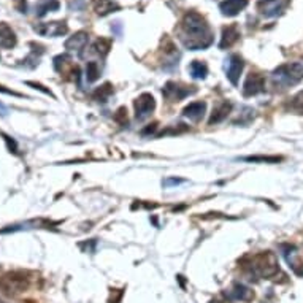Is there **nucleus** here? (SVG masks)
<instances>
[{
    "label": "nucleus",
    "instance_id": "1",
    "mask_svg": "<svg viewBox=\"0 0 303 303\" xmlns=\"http://www.w3.org/2000/svg\"><path fill=\"white\" fill-rule=\"evenodd\" d=\"M179 40L187 50H205L213 43V32L199 13L189 11L179 25Z\"/></svg>",
    "mask_w": 303,
    "mask_h": 303
},
{
    "label": "nucleus",
    "instance_id": "2",
    "mask_svg": "<svg viewBox=\"0 0 303 303\" xmlns=\"http://www.w3.org/2000/svg\"><path fill=\"white\" fill-rule=\"evenodd\" d=\"M303 79V64L289 62L279 65L272 73V83L276 89H287V87L299 84Z\"/></svg>",
    "mask_w": 303,
    "mask_h": 303
},
{
    "label": "nucleus",
    "instance_id": "3",
    "mask_svg": "<svg viewBox=\"0 0 303 303\" xmlns=\"http://www.w3.org/2000/svg\"><path fill=\"white\" fill-rule=\"evenodd\" d=\"M249 270L259 278H272L279 272V264L273 252L265 251L252 255L249 260Z\"/></svg>",
    "mask_w": 303,
    "mask_h": 303
},
{
    "label": "nucleus",
    "instance_id": "4",
    "mask_svg": "<svg viewBox=\"0 0 303 303\" xmlns=\"http://www.w3.org/2000/svg\"><path fill=\"white\" fill-rule=\"evenodd\" d=\"M29 287V279L25 278L24 273L11 272L2 276L0 279V291L8 297H15V295L24 292Z\"/></svg>",
    "mask_w": 303,
    "mask_h": 303
},
{
    "label": "nucleus",
    "instance_id": "5",
    "mask_svg": "<svg viewBox=\"0 0 303 303\" xmlns=\"http://www.w3.org/2000/svg\"><path fill=\"white\" fill-rule=\"evenodd\" d=\"M195 87L192 86H183L179 83H175V81H168L164 89H162V94L167 100H170V102H181L183 99H186L187 96H192L195 94Z\"/></svg>",
    "mask_w": 303,
    "mask_h": 303
},
{
    "label": "nucleus",
    "instance_id": "6",
    "mask_svg": "<svg viewBox=\"0 0 303 303\" xmlns=\"http://www.w3.org/2000/svg\"><path fill=\"white\" fill-rule=\"evenodd\" d=\"M133 105H135V118L138 121H143L154 111V108H156V100H154L151 94L145 92L135 100Z\"/></svg>",
    "mask_w": 303,
    "mask_h": 303
},
{
    "label": "nucleus",
    "instance_id": "7",
    "mask_svg": "<svg viewBox=\"0 0 303 303\" xmlns=\"http://www.w3.org/2000/svg\"><path fill=\"white\" fill-rule=\"evenodd\" d=\"M265 89V78L260 73H249L246 76V81L243 84V96L245 97H252L257 96Z\"/></svg>",
    "mask_w": 303,
    "mask_h": 303
},
{
    "label": "nucleus",
    "instance_id": "8",
    "mask_svg": "<svg viewBox=\"0 0 303 303\" xmlns=\"http://www.w3.org/2000/svg\"><path fill=\"white\" fill-rule=\"evenodd\" d=\"M243 67L245 62L238 54H232L230 57L227 59V64H226V73H227V78L233 86H237L240 81V75L243 72Z\"/></svg>",
    "mask_w": 303,
    "mask_h": 303
},
{
    "label": "nucleus",
    "instance_id": "9",
    "mask_svg": "<svg viewBox=\"0 0 303 303\" xmlns=\"http://www.w3.org/2000/svg\"><path fill=\"white\" fill-rule=\"evenodd\" d=\"M33 29H35L37 33H40V35H43V37H60V35H65L67 30H69L65 21H54V23L38 24Z\"/></svg>",
    "mask_w": 303,
    "mask_h": 303
},
{
    "label": "nucleus",
    "instance_id": "10",
    "mask_svg": "<svg viewBox=\"0 0 303 303\" xmlns=\"http://www.w3.org/2000/svg\"><path fill=\"white\" fill-rule=\"evenodd\" d=\"M287 0H259L257 10L267 18L278 16L286 8Z\"/></svg>",
    "mask_w": 303,
    "mask_h": 303
},
{
    "label": "nucleus",
    "instance_id": "11",
    "mask_svg": "<svg viewBox=\"0 0 303 303\" xmlns=\"http://www.w3.org/2000/svg\"><path fill=\"white\" fill-rule=\"evenodd\" d=\"M226 297L232 302H251L254 299V292L249 287L235 282V284L226 292Z\"/></svg>",
    "mask_w": 303,
    "mask_h": 303
},
{
    "label": "nucleus",
    "instance_id": "12",
    "mask_svg": "<svg viewBox=\"0 0 303 303\" xmlns=\"http://www.w3.org/2000/svg\"><path fill=\"white\" fill-rule=\"evenodd\" d=\"M240 38V29L237 24H230L227 27L222 29V37H221V43H219V48L221 50H226V48H230L235 43L238 42Z\"/></svg>",
    "mask_w": 303,
    "mask_h": 303
},
{
    "label": "nucleus",
    "instance_id": "13",
    "mask_svg": "<svg viewBox=\"0 0 303 303\" xmlns=\"http://www.w3.org/2000/svg\"><path fill=\"white\" fill-rule=\"evenodd\" d=\"M205 111H206V103L205 102H192L183 110V114L189 121H192V123H199V121L203 119Z\"/></svg>",
    "mask_w": 303,
    "mask_h": 303
},
{
    "label": "nucleus",
    "instance_id": "14",
    "mask_svg": "<svg viewBox=\"0 0 303 303\" xmlns=\"http://www.w3.org/2000/svg\"><path fill=\"white\" fill-rule=\"evenodd\" d=\"M230 111H232V103L230 102L224 100V102L218 103L213 108V113H211V116H210V121H208V124L213 126V124L222 123V121H224L228 116V114H230Z\"/></svg>",
    "mask_w": 303,
    "mask_h": 303
},
{
    "label": "nucleus",
    "instance_id": "15",
    "mask_svg": "<svg viewBox=\"0 0 303 303\" xmlns=\"http://www.w3.org/2000/svg\"><path fill=\"white\" fill-rule=\"evenodd\" d=\"M248 5V0H224L219 5V10L224 16H235L241 10H245Z\"/></svg>",
    "mask_w": 303,
    "mask_h": 303
},
{
    "label": "nucleus",
    "instance_id": "16",
    "mask_svg": "<svg viewBox=\"0 0 303 303\" xmlns=\"http://www.w3.org/2000/svg\"><path fill=\"white\" fill-rule=\"evenodd\" d=\"M87 42H89V35L87 32H76L75 35H72L69 40L65 42V50L69 51H81L86 48Z\"/></svg>",
    "mask_w": 303,
    "mask_h": 303
},
{
    "label": "nucleus",
    "instance_id": "17",
    "mask_svg": "<svg viewBox=\"0 0 303 303\" xmlns=\"http://www.w3.org/2000/svg\"><path fill=\"white\" fill-rule=\"evenodd\" d=\"M0 46L5 50H11L16 46V35L8 24L0 23Z\"/></svg>",
    "mask_w": 303,
    "mask_h": 303
},
{
    "label": "nucleus",
    "instance_id": "18",
    "mask_svg": "<svg viewBox=\"0 0 303 303\" xmlns=\"http://www.w3.org/2000/svg\"><path fill=\"white\" fill-rule=\"evenodd\" d=\"M92 6L100 16H105L111 11L119 10V5L114 0H92Z\"/></svg>",
    "mask_w": 303,
    "mask_h": 303
},
{
    "label": "nucleus",
    "instance_id": "19",
    "mask_svg": "<svg viewBox=\"0 0 303 303\" xmlns=\"http://www.w3.org/2000/svg\"><path fill=\"white\" fill-rule=\"evenodd\" d=\"M59 6H60V3L57 2V0H40L37 8H35V13H37V16L42 18L48 11H57Z\"/></svg>",
    "mask_w": 303,
    "mask_h": 303
},
{
    "label": "nucleus",
    "instance_id": "20",
    "mask_svg": "<svg viewBox=\"0 0 303 303\" xmlns=\"http://www.w3.org/2000/svg\"><path fill=\"white\" fill-rule=\"evenodd\" d=\"M189 72H191L192 78L203 79L208 75V65L205 62H202V60H194L189 65Z\"/></svg>",
    "mask_w": 303,
    "mask_h": 303
},
{
    "label": "nucleus",
    "instance_id": "21",
    "mask_svg": "<svg viewBox=\"0 0 303 303\" xmlns=\"http://www.w3.org/2000/svg\"><path fill=\"white\" fill-rule=\"evenodd\" d=\"M92 50L97 52L100 57H105L111 50V40L110 38H99L96 43H94Z\"/></svg>",
    "mask_w": 303,
    "mask_h": 303
},
{
    "label": "nucleus",
    "instance_id": "22",
    "mask_svg": "<svg viewBox=\"0 0 303 303\" xmlns=\"http://www.w3.org/2000/svg\"><path fill=\"white\" fill-rule=\"evenodd\" d=\"M111 94H113V87H111V84L106 83L102 87H97V89L94 91L92 97H94V100H97V102H106Z\"/></svg>",
    "mask_w": 303,
    "mask_h": 303
},
{
    "label": "nucleus",
    "instance_id": "23",
    "mask_svg": "<svg viewBox=\"0 0 303 303\" xmlns=\"http://www.w3.org/2000/svg\"><path fill=\"white\" fill-rule=\"evenodd\" d=\"M100 76V67L97 62H94V60H91V62H87L86 65V79L89 83H94L97 81Z\"/></svg>",
    "mask_w": 303,
    "mask_h": 303
},
{
    "label": "nucleus",
    "instance_id": "24",
    "mask_svg": "<svg viewBox=\"0 0 303 303\" xmlns=\"http://www.w3.org/2000/svg\"><path fill=\"white\" fill-rule=\"evenodd\" d=\"M245 162H265V164H278L282 160L279 156H249V157H241Z\"/></svg>",
    "mask_w": 303,
    "mask_h": 303
},
{
    "label": "nucleus",
    "instance_id": "25",
    "mask_svg": "<svg viewBox=\"0 0 303 303\" xmlns=\"http://www.w3.org/2000/svg\"><path fill=\"white\" fill-rule=\"evenodd\" d=\"M291 110L295 111V113H300L303 114V91H300L297 96H295L292 99V102H291Z\"/></svg>",
    "mask_w": 303,
    "mask_h": 303
},
{
    "label": "nucleus",
    "instance_id": "26",
    "mask_svg": "<svg viewBox=\"0 0 303 303\" xmlns=\"http://www.w3.org/2000/svg\"><path fill=\"white\" fill-rule=\"evenodd\" d=\"M114 121L119 123L121 126H126L127 124V110L126 108H119L114 114Z\"/></svg>",
    "mask_w": 303,
    "mask_h": 303
},
{
    "label": "nucleus",
    "instance_id": "27",
    "mask_svg": "<svg viewBox=\"0 0 303 303\" xmlns=\"http://www.w3.org/2000/svg\"><path fill=\"white\" fill-rule=\"evenodd\" d=\"M2 137L5 138V141H6V145H8V150L11 151V152H18V145H16V141L13 140L11 137H8V135H5V133H2Z\"/></svg>",
    "mask_w": 303,
    "mask_h": 303
},
{
    "label": "nucleus",
    "instance_id": "28",
    "mask_svg": "<svg viewBox=\"0 0 303 303\" xmlns=\"http://www.w3.org/2000/svg\"><path fill=\"white\" fill-rule=\"evenodd\" d=\"M25 84H29V86H32V87H35V89H38V91H42V92H45V94H48V96H51L52 97V92L50 91V89H45V86H42L40 83H32V81H27Z\"/></svg>",
    "mask_w": 303,
    "mask_h": 303
},
{
    "label": "nucleus",
    "instance_id": "29",
    "mask_svg": "<svg viewBox=\"0 0 303 303\" xmlns=\"http://www.w3.org/2000/svg\"><path fill=\"white\" fill-rule=\"evenodd\" d=\"M0 92L8 94V96H15V97H23V94L15 92V91H11V89H6V87H3V86H0Z\"/></svg>",
    "mask_w": 303,
    "mask_h": 303
},
{
    "label": "nucleus",
    "instance_id": "30",
    "mask_svg": "<svg viewBox=\"0 0 303 303\" xmlns=\"http://www.w3.org/2000/svg\"><path fill=\"white\" fill-rule=\"evenodd\" d=\"M157 129V124H151V126H148L145 130H141V135H148V133H154Z\"/></svg>",
    "mask_w": 303,
    "mask_h": 303
},
{
    "label": "nucleus",
    "instance_id": "31",
    "mask_svg": "<svg viewBox=\"0 0 303 303\" xmlns=\"http://www.w3.org/2000/svg\"><path fill=\"white\" fill-rule=\"evenodd\" d=\"M16 3V8L21 11V13H25V0H15Z\"/></svg>",
    "mask_w": 303,
    "mask_h": 303
},
{
    "label": "nucleus",
    "instance_id": "32",
    "mask_svg": "<svg viewBox=\"0 0 303 303\" xmlns=\"http://www.w3.org/2000/svg\"><path fill=\"white\" fill-rule=\"evenodd\" d=\"M179 183H183V179H175V178H172V179H165V181H164V186H172V184H179Z\"/></svg>",
    "mask_w": 303,
    "mask_h": 303
},
{
    "label": "nucleus",
    "instance_id": "33",
    "mask_svg": "<svg viewBox=\"0 0 303 303\" xmlns=\"http://www.w3.org/2000/svg\"><path fill=\"white\" fill-rule=\"evenodd\" d=\"M6 114H8V108H6V106L0 102V116H6Z\"/></svg>",
    "mask_w": 303,
    "mask_h": 303
}]
</instances>
